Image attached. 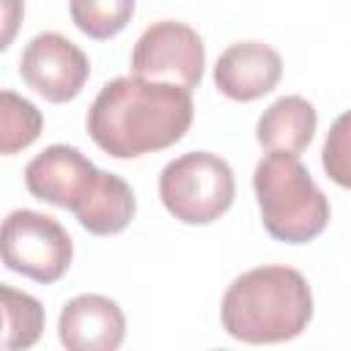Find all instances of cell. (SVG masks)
Wrapping results in <instances>:
<instances>
[{"instance_id": "7a4b0ae2", "label": "cell", "mask_w": 351, "mask_h": 351, "mask_svg": "<svg viewBox=\"0 0 351 351\" xmlns=\"http://www.w3.org/2000/svg\"><path fill=\"white\" fill-rule=\"evenodd\" d=\"M25 186L36 200L69 208L93 236H118L137 211L132 186L107 170H99L74 145H47L25 165Z\"/></svg>"}, {"instance_id": "6da1fadb", "label": "cell", "mask_w": 351, "mask_h": 351, "mask_svg": "<svg viewBox=\"0 0 351 351\" xmlns=\"http://www.w3.org/2000/svg\"><path fill=\"white\" fill-rule=\"evenodd\" d=\"M192 118V90L129 74L104 82L88 107L85 126L107 156L137 159L176 145Z\"/></svg>"}, {"instance_id": "277c9868", "label": "cell", "mask_w": 351, "mask_h": 351, "mask_svg": "<svg viewBox=\"0 0 351 351\" xmlns=\"http://www.w3.org/2000/svg\"><path fill=\"white\" fill-rule=\"evenodd\" d=\"M261 222L266 233L285 244H307L329 225V200L310 170L291 154H266L252 176Z\"/></svg>"}, {"instance_id": "5b68a950", "label": "cell", "mask_w": 351, "mask_h": 351, "mask_svg": "<svg viewBox=\"0 0 351 351\" xmlns=\"http://www.w3.org/2000/svg\"><path fill=\"white\" fill-rule=\"evenodd\" d=\"M159 197L178 222L208 225L233 206V167L211 151L181 154L162 167Z\"/></svg>"}, {"instance_id": "9a60e30c", "label": "cell", "mask_w": 351, "mask_h": 351, "mask_svg": "<svg viewBox=\"0 0 351 351\" xmlns=\"http://www.w3.org/2000/svg\"><path fill=\"white\" fill-rule=\"evenodd\" d=\"M324 173L343 189H351V110L335 118L321 148Z\"/></svg>"}, {"instance_id": "30bf717a", "label": "cell", "mask_w": 351, "mask_h": 351, "mask_svg": "<svg viewBox=\"0 0 351 351\" xmlns=\"http://www.w3.org/2000/svg\"><path fill=\"white\" fill-rule=\"evenodd\" d=\"M282 77V58L263 41L230 44L214 66V85L233 101H255L277 88Z\"/></svg>"}, {"instance_id": "7c38bea8", "label": "cell", "mask_w": 351, "mask_h": 351, "mask_svg": "<svg viewBox=\"0 0 351 351\" xmlns=\"http://www.w3.org/2000/svg\"><path fill=\"white\" fill-rule=\"evenodd\" d=\"M3 296V321H5V332H3V348L5 351H27L41 340L44 332V307L36 296L14 288V285H3L0 288Z\"/></svg>"}, {"instance_id": "3957f363", "label": "cell", "mask_w": 351, "mask_h": 351, "mask_svg": "<svg viewBox=\"0 0 351 351\" xmlns=\"http://www.w3.org/2000/svg\"><path fill=\"white\" fill-rule=\"evenodd\" d=\"M219 315L225 332L241 343H288L313 318V291L293 266H255L228 285Z\"/></svg>"}, {"instance_id": "2e32d148", "label": "cell", "mask_w": 351, "mask_h": 351, "mask_svg": "<svg viewBox=\"0 0 351 351\" xmlns=\"http://www.w3.org/2000/svg\"><path fill=\"white\" fill-rule=\"evenodd\" d=\"M219 351H225V348H219Z\"/></svg>"}, {"instance_id": "52a82bcc", "label": "cell", "mask_w": 351, "mask_h": 351, "mask_svg": "<svg viewBox=\"0 0 351 351\" xmlns=\"http://www.w3.org/2000/svg\"><path fill=\"white\" fill-rule=\"evenodd\" d=\"M132 74L151 82L197 88L206 69V47L195 27L176 19L148 25L132 49Z\"/></svg>"}, {"instance_id": "8992f818", "label": "cell", "mask_w": 351, "mask_h": 351, "mask_svg": "<svg viewBox=\"0 0 351 351\" xmlns=\"http://www.w3.org/2000/svg\"><path fill=\"white\" fill-rule=\"evenodd\" d=\"M74 258L69 230L49 214L16 208L3 222V263L41 285L58 282Z\"/></svg>"}, {"instance_id": "5bb4252c", "label": "cell", "mask_w": 351, "mask_h": 351, "mask_svg": "<svg viewBox=\"0 0 351 351\" xmlns=\"http://www.w3.org/2000/svg\"><path fill=\"white\" fill-rule=\"evenodd\" d=\"M69 14L85 36L112 38L129 25V19L134 14V3L132 0H104V3L74 0V3H69Z\"/></svg>"}, {"instance_id": "8fae6325", "label": "cell", "mask_w": 351, "mask_h": 351, "mask_svg": "<svg viewBox=\"0 0 351 351\" xmlns=\"http://www.w3.org/2000/svg\"><path fill=\"white\" fill-rule=\"evenodd\" d=\"M318 112L304 96H280L258 118L255 137L269 154L299 156L315 137Z\"/></svg>"}, {"instance_id": "4fadbf2b", "label": "cell", "mask_w": 351, "mask_h": 351, "mask_svg": "<svg viewBox=\"0 0 351 351\" xmlns=\"http://www.w3.org/2000/svg\"><path fill=\"white\" fill-rule=\"evenodd\" d=\"M44 129L41 110L14 90L0 93V151L5 156L33 145Z\"/></svg>"}, {"instance_id": "ba28073f", "label": "cell", "mask_w": 351, "mask_h": 351, "mask_svg": "<svg viewBox=\"0 0 351 351\" xmlns=\"http://www.w3.org/2000/svg\"><path fill=\"white\" fill-rule=\"evenodd\" d=\"M22 82L52 104L77 99L90 77L88 55L63 33L44 30L33 36L19 58Z\"/></svg>"}, {"instance_id": "9c48e42d", "label": "cell", "mask_w": 351, "mask_h": 351, "mask_svg": "<svg viewBox=\"0 0 351 351\" xmlns=\"http://www.w3.org/2000/svg\"><path fill=\"white\" fill-rule=\"evenodd\" d=\"M58 337L66 351H118L126 337V315L110 296L80 293L60 307Z\"/></svg>"}]
</instances>
